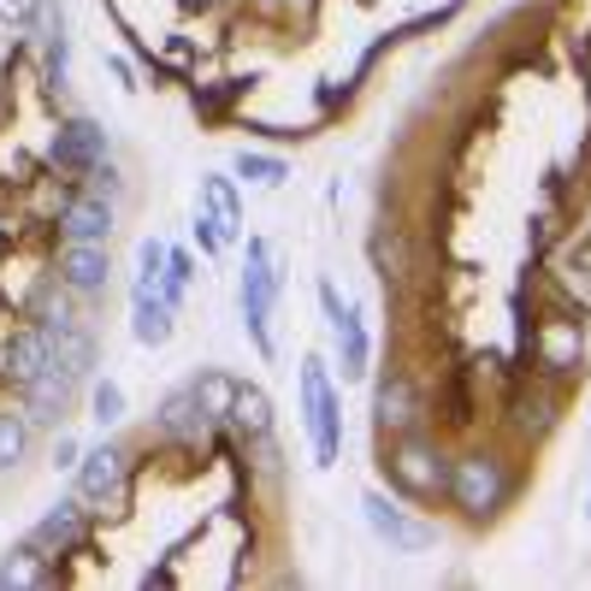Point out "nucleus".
I'll return each instance as SVG.
<instances>
[{
  "label": "nucleus",
  "instance_id": "1",
  "mask_svg": "<svg viewBox=\"0 0 591 591\" xmlns=\"http://www.w3.org/2000/svg\"><path fill=\"white\" fill-rule=\"evenodd\" d=\"M302 408H308V438H314V462L332 467L343 456V414H338V391L325 379V361L308 355L302 361Z\"/></svg>",
  "mask_w": 591,
  "mask_h": 591
},
{
  "label": "nucleus",
  "instance_id": "2",
  "mask_svg": "<svg viewBox=\"0 0 591 591\" xmlns=\"http://www.w3.org/2000/svg\"><path fill=\"white\" fill-rule=\"evenodd\" d=\"M385 474L391 485L403 497H449V456L438 444H426V438H403V444H391V456H385Z\"/></svg>",
  "mask_w": 591,
  "mask_h": 591
},
{
  "label": "nucleus",
  "instance_id": "3",
  "mask_svg": "<svg viewBox=\"0 0 591 591\" xmlns=\"http://www.w3.org/2000/svg\"><path fill=\"white\" fill-rule=\"evenodd\" d=\"M502 497H509V474H502L497 456H462L456 467H449V502L467 515V520H485L502 509Z\"/></svg>",
  "mask_w": 591,
  "mask_h": 591
},
{
  "label": "nucleus",
  "instance_id": "4",
  "mask_svg": "<svg viewBox=\"0 0 591 591\" xmlns=\"http://www.w3.org/2000/svg\"><path fill=\"white\" fill-rule=\"evenodd\" d=\"M272 302H278V272H272L267 242L255 237L249 260H242V325H249L260 355H272Z\"/></svg>",
  "mask_w": 591,
  "mask_h": 591
},
{
  "label": "nucleus",
  "instance_id": "5",
  "mask_svg": "<svg viewBox=\"0 0 591 591\" xmlns=\"http://www.w3.org/2000/svg\"><path fill=\"white\" fill-rule=\"evenodd\" d=\"M83 538H90V515H83V502H54L37 527L24 532V545L42 556V562H60V556H72Z\"/></svg>",
  "mask_w": 591,
  "mask_h": 591
},
{
  "label": "nucleus",
  "instance_id": "6",
  "mask_svg": "<svg viewBox=\"0 0 591 591\" xmlns=\"http://www.w3.org/2000/svg\"><path fill=\"white\" fill-rule=\"evenodd\" d=\"M101 154H107V136H101L95 118H72V125H60L54 148H48V160H54L65 178H95L101 172Z\"/></svg>",
  "mask_w": 591,
  "mask_h": 591
},
{
  "label": "nucleus",
  "instance_id": "7",
  "mask_svg": "<svg viewBox=\"0 0 591 591\" xmlns=\"http://www.w3.org/2000/svg\"><path fill=\"white\" fill-rule=\"evenodd\" d=\"M361 509H367V527L379 532V545H391L396 556H414V550H432V545H438V527H426V520H408L391 497L373 491L367 502H361Z\"/></svg>",
  "mask_w": 591,
  "mask_h": 591
},
{
  "label": "nucleus",
  "instance_id": "8",
  "mask_svg": "<svg viewBox=\"0 0 591 591\" xmlns=\"http://www.w3.org/2000/svg\"><path fill=\"white\" fill-rule=\"evenodd\" d=\"M113 278V255L107 242H65L60 249V284L72 296H101Z\"/></svg>",
  "mask_w": 591,
  "mask_h": 591
},
{
  "label": "nucleus",
  "instance_id": "9",
  "mask_svg": "<svg viewBox=\"0 0 591 591\" xmlns=\"http://www.w3.org/2000/svg\"><path fill=\"white\" fill-rule=\"evenodd\" d=\"M125 449L118 444H101V449H90V456L77 462V491H83V502H118L125 497Z\"/></svg>",
  "mask_w": 591,
  "mask_h": 591
},
{
  "label": "nucleus",
  "instance_id": "10",
  "mask_svg": "<svg viewBox=\"0 0 591 591\" xmlns=\"http://www.w3.org/2000/svg\"><path fill=\"white\" fill-rule=\"evenodd\" d=\"M320 302H325V320H332V332H338V361H343V379H361L367 373V325H361V314H350V308L338 302V290L332 284H320Z\"/></svg>",
  "mask_w": 591,
  "mask_h": 591
},
{
  "label": "nucleus",
  "instance_id": "11",
  "mask_svg": "<svg viewBox=\"0 0 591 591\" xmlns=\"http://www.w3.org/2000/svg\"><path fill=\"white\" fill-rule=\"evenodd\" d=\"M83 385V379H72L60 367V361H48V367L24 385V421H37V426H54L60 414H65V403H72V391Z\"/></svg>",
  "mask_w": 591,
  "mask_h": 591
},
{
  "label": "nucleus",
  "instance_id": "12",
  "mask_svg": "<svg viewBox=\"0 0 591 591\" xmlns=\"http://www.w3.org/2000/svg\"><path fill=\"white\" fill-rule=\"evenodd\" d=\"M532 355H538V367H545V373H573V367H580V355H585V325L573 314L568 320H545Z\"/></svg>",
  "mask_w": 591,
  "mask_h": 591
},
{
  "label": "nucleus",
  "instance_id": "13",
  "mask_svg": "<svg viewBox=\"0 0 591 591\" xmlns=\"http://www.w3.org/2000/svg\"><path fill=\"white\" fill-rule=\"evenodd\" d=\"M65 242H113V201L107 196H77L60 214Z\"/></svg>",
  "mask_w": 591,
  "mask_h": 591
},
{
  "label": "nucleus",
  "instance_id": "14",
  "mask_svg": "<svg viewBox=\"0 0 591 591\" xmlns=\"http://www.w3.org/2000/svg\"><path fill=\"white\" fill-rule=\"evenodd\" d=\"M166 432V438H184V444H201L207 438V408H201V396L196 391H172L166 403H160V421H154Z\"/></svg>",
  "mask_w": 591,
  "mask_h": 591
},
{
  "label": "nucleus",
  "instance_id": "15",
  "mask_svg": "<svg viewBox=\"0 0 591 591\" xmlns=\"http://www.w3.org/2000/svg\"><path fill=\"white\" fill-rule=\"evenodd\" d=\"M48 355H54V343H48L42 325H19L7 343V379H19V385H30L42 367H48Z\"/></svg>",
  "mask_w": 591,
  "mask_h": 591
},
{
  "label": "nucleus",
  "instance_id": "16",
  "mask_svg": "<svg viewBox=\"0 0 591 591\" xmlns=\"http://www.w3.org/2000/svg\"><path fill=\"white\" fill-rule=\"evenodd\" d=\"M231 426H237L249 444H272V403H267V391L242 385L237 403H231Z\"/></svg>",
  "mask_w": 591,
  "mask_h": 591
},
{
  "label": "nucleus",
  "instance_id": "17",
  "mask_svg": "<svg viewBox=\"0 0 591 591\" xmlns=\"http://www.w3.org/2000/svg\"><path fill=\"white\" fill-rule=\"evenodd\" d=\"M201 201H207V219L219 225V237L237 242L242 237V201H237L231 178H201Z\"/></svg>",
  "mask_w": 591,
  "mask_h": 591
},
{
  "label": "nucleus",
  "instance_id": "18",
  "mask_svg": "<svg viewBox=\"0 0 591 591\" xmlns=\"http://www.w3.org/2000/svg\"><path fill=\"white\" fill-rule=\"evenodd\" d=\"M131 308H136V320H131L136 343H148V350L172 343V302L166 296H131Z\"/></svg>",
  "mask_w": 591,
  "mask_h": 591
},
{
  "label": "nucleus",
  "instance_id": "19",
  "mask_svg": "<svg viewBox=\"0 0 591 591\" xmlns=\"http://www.w3.org/2000/svg\"><path fill=\"white\" fill-rule=\"evenodd\" d=\"M48 580H54V562H42L30 545H19L7 562H0V591H12V585H48Z\"/></svg>",
  "mask_w": 591,
  "mask_h": 591
},
{
  "label": "nucleus",
  "instance_id": "20",
  "mask_svg": "<svg viewBox=\"0 0 591 591\" xmlns=\"http://www.w3.org/2000/svg\"><path fill=\"white\" fill-rule=\"evenodd\" d=\"M189 391L201 396L207 421H231V403H237V391H242V385H237L231 373H219V367H214V373H201V379H196V385H189Z\"/></svg>",
  "mask_w": 591,
  "mask_h": 591
},
{
  "label": "nucleus",
  "instance_id": "21",
  "mask_svg": "<svg viewBox=\"0 0 591 591\" xmlns=\"http://www.w3.org/2000/svg\"><path fill=\"white\" fill-rule=\"evenodd\" d=\"M379 426H414V391H408V379H385L379 385Z\"/></svg>",
  "mask_w": 591,
  "mask_h": 591
},
{
  "label": "nucleus",
  "instance_id": "22",
  "mask_svg": "<svg viewBox=\"0 0 591 591\" xmlns=\"http://www.w3.org/2000/svg\"><path fill=\"white\" fill-rule=\"evenodd\" d=\"M160 278H166V242L148 237L143 249H136V284H131V296H160Z\"/></svg>",
  "mask_w": 591,
  "mask_h": 591
},
{
  "label": "nucleus",
  "instance_id": "23",
  "mask_svg": "<svg viewBox=\"0 0 591 591\" xmlns=\"http://www.w3.org/2000/svg\"><path fill=\"white\" fill-rule=\"evenodd\" d=\"M24 449H30V421L0 408V474H12V467L24 462Z\"/></svg>",
  "mask_w": 591,
  "mask_h": 591
},
{
  "label": "nucleus",
  "instance_id": "24",
  "mask_svg": "<svg viewBox=\"0 0 591 591\" xmlns=\"http://www.w3.org/2000/svg\"><path fill=\"white\" fill-rule=\"evenodd\" d=\"M237 178H249V184H267V189H278V184L290 178V166L278 160V154H249V148H242V154H237Z\"/></svg>",
  "mask_w": 591,
  "mask_h": 591
},
{
  "label": "nucleus",
  "instance_id": "25",
  "mask_svg": "<svg viewBox=\"0 0 591 591\" xmlns=\"http://www.w3.org/2000/svg\"><path fill=\"white\" fill-rule=\"evenodd\" d=\"M189 284H196V260H189L184 249H166V278H160V296H166L172 308H178L184 296H189Z\"/></svg>",
  "mask_w": 591,
  "mask_h": 591
},
{
  "label": "nucleus",
  "instance_id": "26",
  "mask_svg": "<svg viewBox=\"0 0 591 591\" xmlns=\"http://www.w3.org/2000/svg\"><path fill=\"white\" fill-rule=\"evenodd\" d=\"M90 408H95L101 426H118V421H125V391H118L113 379H95V385H90Z\"/></svg>",
  "mask_w": 591,
  "mask_h": 591
},
{
  "label": "nucleus",
  "instance_id": "27",
  "mask_svg": "<svg viewBox=\"0 0 591 591\" xmlns=\"http://www.w3.org/2000/svg\"><path fill=\"white\" fill-rule=\"evenodd\" d=\"M515 421L527 432H545L550 426V396H515Z\"/></svg>",
  "mask_w": 591,
  "mask_h": 591
},
{
  "label": "nucleus",
  "instance_id": "28",
  "mask_svg": "<svg viewBox=\"0 0 591 591\" xmlns=\"http://www.w3.org/2000/svg\"><path fill=\"white\" fill-rule=\"evenodd\" d=\"M196 242H201V255H219V249H225L219 225H214V219H207V214H196Z\"/></svg>",
  "mask_w": 591,
  "mask_h": 591
},
{
  "label": "nucleus",
  "instance_id": "29",
  "mask_svg": "<svg viewBox=\"0 0 591 591\" xmlns=\"http://www.w3.org/2000/svg\"><path fill=\"white\" fill-rule=\"evenodd\" d=\"M77 456H83L77 438H60V444H54V467H77Z\"/></svg>",
  "mask_w": 591,
  "mask_h": 591
},
{
  "label": "nucleus",
  "instance_id": "30",
  "mask_svg": "<svg viewBox=\"0 0 591 591\" xmlns=\"http://www.w3.org/2000/svg\"><path fill=\"white\" fill-rule=\"evenodd\" d=\"M189 7H207V0H189Z\"/></svg>",
  "mask_w": 591,
  "mask_h": 591
},
{
  "label": "nucleus",
  "instance_id": "31",
  "mask_svg": "<svg viewBox=\"0 0 591 591\" xmlns=\"http://www.w3.org/2000/svg\"><path fill=\"white\" fill-rule=\"evenodd\" d=\"M585 520H591V502H585Z\"/></svg>",
  "mask_w": 591,
  "mask_h": 591
}]
</instances>
